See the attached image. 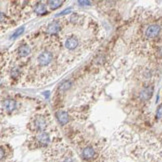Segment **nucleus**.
I'll use <instances>...</instances> for the list:
<instances>
[{
  "mask_svg": "<svg viewBox=\"0 0 162 162\" xmlns=\"http://www.w3.org/2000/svg\"><path fill=\"white\" fill-rule=\"evenodd\" d=\"M30 47L28 45H26V44H24V45L20 46L19 48H18V53H19V55L21 57H26L28 56L30 54Z\"/></svg>",
  "mask_w": 162,
  "mask_h": 162,
  "instance_id": "11",
  "label": "nucleus"
},
{
  "mask_svg": "<svg viewBox=\"0 0 162 162\" xmlns=\"http://www.w3.org/2000/svg\"><path fill=\"white\" fill-rule=\"evenodd\" d=\"M35 12H36V14H38V15L45 14V13H46V7L44 6L43 4L38 3L37 5H36V7H35Z\"/></svg>",
  "mask_w": 162,
  "mask_h": 162,
  "instance_id": "13",
  "label": "nucleus"
},
{
  "mask_svg": "<svg viewBox=\"0 0 162 162\" xmlns=\"http://www.w3.org/2000/svg\"><path fill=\"white\" fill-rule=\"evenodd\" d=\"M78 45V40L76 37H70L66 40V42H65V47H66L67 49H69V50H73V49H75Z\"/></svg>",
  "mask_w": 162,
  "mask_h": 162,
  "instance_id": "7",
  "label": "nucleus"
},
{
  "mask_svg": "<svg viewBox=\"0 0 162 162\" xmlns=\"http://www.w3.org/2000/svg\"><path fill=\"white\" fill-rule=\"evenodd\" d=\"M37 141L40 144L42 145H46L49 143V141H50V136H49L48 133L46 132H41L39 133V134L37 135Z\"/></svg>",
  "mask_w": 162,
  "mask_h": 162,
  "instance_id": "6",
  "label": "nucleus"
},
{
  "mask_svg": "<svg viewBox=\"0 0 162 162\" xmlns=\"http://www.w3.org/2000/svg\"><path fill=\"white\" fill-rule=\"evenodd\" d=\"M34 126H35V129H37V130L45 129V127H46L45 119L42 118V117H37V118L34 120Z\"/></svg>",
  "mask_w": 162,
  "mask_h": 162,
  "instance_id": "8",
  "label": "nucleus"
},
{
  "mask_svg": "<svg viewBox=\"0 0 162 162\" xmlns=\"http://www.w3.org/2000/svg\"><path fill=\"white\" fill-rule=\"evenodd\" d=\"M2 106H3L6 110L12 111L16 108V101L11 100V99H9V100H5L4 102L2 103Z\"/></svg>",
  "mask_w": 162,
  "mask_h": 162,
  "instance_id": "9",
  "label": "nucleus"
},
{
  "mask_svg": "<svg viewBox=\"0 0 162 162\" xmlns=\"http://www.w3.org/2000/svg\"><path fill=\"white\" fill-rule=\"evenodd\" d=\"M60 30V25L58 22H51L47 27V31L50 34H55Z\"/></svg>",
  "mask_w": 162,
  "mask_h": 162,
  "instance_id": "10",
  "label": "nucleus"
},
{
  "mask_svg": "<svg viewBox=\"0 0 162 162\" xmlns=\"http://www.w3.org/2000/svg\"><path fill=\"white\" fill-rule=\"evenodd\" d=\"M81 155H82V157L84 158L85 160H91V159H93L96 156V152H95V150H94L93 147H91V146H87V147H85L82 149Z\"/></svg>",
  "mask_w": 162,
  "mask_h": 162,
  "instance_id": "3",
  "label": "nucleus"
},
{
  "mask_svg": "<svg viewBox=\"0 0 162 162\" xmlns=\"http://www.w3.org/2000/svg\"><path fill=\"white\" fill-rule=\"evenodd\" d=\"M156 116L158 118H162V104H160L158 107H157V110H156Z\"/></svg>",
  "mask_w": 162,
  "mask_h": 162,
  "instance_id": "16",
  "label": "nucleus"
},
{
  "mask_svg": "<svg viewBox=\"0 0 162 162\" xmlns=\"http://www.w3.org/2000/svg\"><path fill=\"white\" fill-rule=\"evenodd\" d=\"M70 85H71V82L68 81V80H66V81H64V82H62L61 84H60L59 89L61 90V91H65V90L69 89Z\"/></svg>",
  "mask_w": 162,
  "mask_h": 162,
  "instance_id": "14",
  "label": "nucleus"
},
{
  "mask_svg": "<svg viewBox=\"0 0 162 162\" xmlns=\"http://www.w3.org/2000/svg\"><path fill=\"white\" fill-rule=\"evenodd\" d=\"M63 4V1H60V0H50L48 1V5L51 9H57Z\"/></svg>",
  "mask_w": 162,
  "mask_h": 162,
  "instance_id": "12",
  "label": "nucleus"
},
{
  "mask_svg": "<svg viewBox=\"0 0 162 162\" xmlns=\"http://www.w3.org/2000/svg\"><path fill=\"white\" fill-rule=\"evenodd\" d=\"M56 117H57V119H58L59 123L61 125H65L69 121V115H68V113L65 111H62V110L57 111Z\"/></svg>",
  "mask_w": 162,
  "mask_h": 162,
  "instance_id": "4",
  "label": "nucleus"
},
{
  "mask_svg": "<svg viewBox=\"0 0 162 162\" xmlns=\"http://www.w3.org/2000/svg\"><path fill=\"white\" fill-rule=\"evenodd\" d=\"M23 32H24V27H23V26H22V27L18 28V29H17L16 31H15L14 33H13L12 37H13V38H16V37H18V36H19V35H21Z\"/></svg>",
  "mask_w": 162,
  "mask_h": 162,
  "instance_id": "15",
  "label": "nucleus"
},
{
  "mask_svg": "<svg viewBox=\"0 0 162 162\" xmlns=\"http://www.w3.org/2000/svg\"><path fill=\"white\" fill-rule=\"evenodd\" d=\"M153 94V86H147L144 89L141 91L140 93V98L143 99V100H148V99L151 98Z\"/></svg>",
  "mask_w": 162,
  "mask_h": 162,
  "instance_id": "5",
  "label": "nucleus"
},
{
  "mask_svg": "<svg viewBox=\"0 0 162 162\" xmlns=\"http://www.w3.org/2000/svg\"><path fill=\"white\" fill-rule=\"evenodd\" d=\"M78 4H80V5H90L91 2L90 1H78Z\"/></svg>",
  "mask_w": 162,
  "mask_h": 162,
  "instance_id": "19",
  "label": "nucleus"
},
{
  "mask_svg": "<svg viewBox=\"0 0 162 162\" xmlns=\"http://www.w3.org/2000/svg\"><path fill=\"white\" fill-rule=\"evenodd\" d=\"M70 11H71V9H70V8H67V9L63 10V11H62V12H60L59 14H57L56 16H60V15H64V14H67V13H70Z\"/></svg>",
  "mask_w": 162,
  "mask_h": 162,
  "instance_id": "17",
  "label": "nucleus"
},
{
  "mask_svg": "<svg viewBox=\"0 0 162 162\" xmlns=\"http://www.w3.org/2000/svg\"><path fill=\"white\" fill-rule=\"evenodd\" d=\"M53 59V55L48 51H44L40 55L38 56V63L42 66H45V65H48Z\"/></svg>",
  "mask_w": 162,
  "mask_h": 162,
  "instance_id": "2",
  "label": "nucleus"
},
{
  "mask_svg": "<svg viewBox=\"0 0 162 162\" xmlns=\"http://www.w3.org/2000/svg\"><path fill=\"white\" fill-rule=\"evenodd\" d=\"M160 26L156 25V24H152L149 25L147 27V29L145 31V36L147 38H154V37H157L160 33Z\"/></svg>",
  "mask_w": 162,
  "mask_h": 162,
  "instance_id": "1",
  "label": "nucleus"
},
{
  "mask_svg": "<svg viewBox=\"0 0 162 162\" xmlns=\"http://www.w3.org/2000/svg\"><path fill=\"white\" fill-rule=\"evenodd\" d=\"M61 162H75V160L72 157H64V159Z\"/></svg>",
  "mask_w": 162,
  "mask_h": 162,
  "instance_id": "18",
  "label": "nucleus"
}]
</instances>
